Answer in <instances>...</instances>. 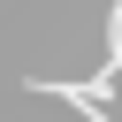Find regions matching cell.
Segmentation results:
<instances>
[{
    "mask_svg": "<svg viewBox=\"0 0 122 122\" xmlns=\"http://www.w3.org/2000/svg\"><path fill=\"white\" fill-rule=\"evenodd\" d=\"M23 92H46V99H61V107H76L84 122H114V114H107V99H99L92 84H69V76H61V84H53V76H23Z\"/></svg>",
    "mask_w": 122,
    "mask_h": 122,
    "instance_id": "6da1fadb",
    "label": "cell"
}]
</instances>
